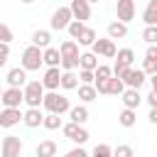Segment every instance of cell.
I'll use <instances>...</instances> for the list:
<instances>
[{"instance_id":"1","label":"cell","mask_w":157,"mask_h":157,"mask_svg":"<svg viewBox=\"0 0 157 157\" xmlns=\"http://www.w3.org/2000/svg\"><path fill=\"white\" fill-rule=\"evenodd\" d=\"M42 108H44L47 113H56V115H61V113H69V110H71V103H69L66 96H61V93H56V91H49V93L44 96Z\"/></svg>"},{"instance_id":"2","label":"cell","mask_w":157,"mask_h":157,"mask_svg":"<svg viewBox=\"0 0 157 157\" xmlns=\"http://www.w3.org/2000/svg\"><path fill=\"white\" fill-rule=\"evenodd\" d=\"M42 64H44V49L29 44V47L22 52V69H25V71H39Z\"/></svg>"},{"instance_id":"3","label":"cell","mask_w":157,"mask_h":157,"mask_svg":"<svg viewBox=\"0 0 157 157\" xmlns=\"http://www.w3.org/2000/svg\"><path fill=\"white\" fill-rule=\"evenodd\" d=\"M44 83L42 81H29L27 86H25V103L29 105V108H39L42 103H44Z\"/></svg>"},{"instance_id":"4","label":"cell","mask_w":157,"mask_h":157,"mask_svg":"<svg viewBox=\"0 0 157 157\" xmlns=\"http://www.w3.org/2000/svg\"><path fill=\"white\" fill-rule=\"evenodd\" d=\"M71 22H74V12H71V7H69V5L56 7V10L52 12V20H49L52 29H69V25H71Z\"/></svg>"},{"instance_id":"5","label":"cell","mask_w":157,"mask_h":157,"mask_svg":"<svg viewBox=\"0 0 157 157\" xmlns=\"http://www.w3.org/2000/svg\"><path fill=\"white\" fill-rule=\"evenodd\" d=\"M0 101H2L5 108H20V103L25 101V88H12V86H7V88L2 91V96H0Z\"/></svg>"},{"instance_id":"6","label":"cell","mask_w":157,"mask_h":157,"mask_svg":"<svg viewBox=\"0 0 157 157\" xmlns=\"http://www.w3.org/2000/svg\"><path fill=\"white\" fill-rule=\"evenodd\" d=\"M0 152H2V157H20L22 140L17 135H5L2 137V145H0Z\"/></svg>"},{"instance_id":"7","label":"cell","mask_w":157,"mask_h":157,"mask_svg":"<svg viewBox=\"0 0 157 157\" xmlns=\"http://www.w3.org/2000/svg\"><path fill=\"white\" fill-rule=\"evenodd\" d=\"M61 130H64V135H66L71 142H76V145H83V142L88 140V130H86L83 125H76V123H66Z\"/></svg>"},{"instance_id":"8","label":"cell","mask_w":157,"mask_h":157,"mask_svg":"<svg viewBox=\"0 0 157 157\" xmlns=\"http://www.w3.org/2000/svg\"><path fill=\"white\" fill-rule=\"evenodd\" d=\"M115 17L128 25L135 17V0H118L115 2Z\"/></svg>"},{"instance_id":"9","label":"cell","mask_w":157,"mask_h":157,"mask_svg":"<svg viewBox=\"0 0 157 157\" xmlns=\"http://www.w3.org/2000/svg\"><path fill=\"white\" fill-rule=\"evenodd\" d=\"M93 54L98 56H108V59H115L118 56V49H115V42L108 37V39H96V44H93Z\"/></svg>"},{"instance_id":"10","label":"cell","mask_w":157,"mask_h":157,"mask_svg":"<svg viewBox=\"0 0 157 157\" xmlns=\"http://www.w3.org/2000/svg\"><path fill=\"white\" fill-rule=\"evenodd\" d=\"M61 76H64V71H59V66L47 69V71H44V78H42L44 88H47V91H56V88L61 86Z\"/></svg>"},{"instance_id":"11","label":"cell","mask_w":157,"mask_h":157,"mask_svg":"<svg viewBox=\"0 0 157 157\" xmlns=\"http://www.w3.org/2000/svg\"><path fill=\"white\" fill-rule=\"evenodd\" d=\"M20 120H25V113H20V108H2L0 110V125L2 128H12Z\"/></svg>"},{"instance_id":"12","label":"cell","mask_w":157,"mask_h":157,"mask_svg":"<svg viewBox=\"0 0 157 157\" xmlns=\"http://www.w3.org/2000/svg\"><path fill=\"white\" fill-rule=\"evenodd\" d=\"M69 7L74 12V20H78V22H86L91 17V2L88 0H71Z\"/></svg>"},{"instance_id":"13","label":"cell","mask_w":157,"mask_h":157,"mask_svg":"<svg viewBox=\"0 0 157 157\" xmlns=\"http://www.w3.org/2000/svg\"><path fill=\"white\" fill-rule=\"evenodd\" d=\"M5 81H7V86H12V88H25V86L29 83L25 69H10L7 76H5Z\"/></svg>"},{"instance_id":"14","label":"cell","mask_w":157,"mask_h":157,"mask_svg":"<svg viewBox=\"0 0 157 157\" xmlns=\"http://www.w3.org/2000/svg\"><path fill=\"white\" fill-rule=\"evenodd\" d=\"M145 76H147V74H145L142 69H130V71H128V76H125L123 81H125V86H128V88H137V91H140V88H142V83H145Z\"/></svg>"},{"instance_id":"15","label":"cell","mask_w":157,"mask_h":157,"mask_svg":"<svg viewBox=\"0 0 157 157\" xmlns=\"http://www.w3.org/2000/svg\"><path fill=\"white\" fill-rule=\"evenodd\" d=\"M123 105L125 108H132V110H137L140 108V103H142V96H140V91L137 88H125V93H123Z\"/></svg>"},{"instance_id":"16","label":"cell","mask_w":157,"mask_h":157,"mask_svg":"<svg viewBox=\"0 0 157 157\" xmlns=\"http://www.w3.org/2000/svg\"><path fill=\"white\" fill-rule=\"evenodd\" d=\"M27 128H39V125H44V115H42V110L39 108H27L25 110V120H22Z\"/></svg>"},{"instance_id":"17","label":"cell","mask_w":157,"mask_h":157,"mask_svg":"<svg viewBox=\"0 0 157 157\" xmlns=\"http://www.w3.org/2000/svg\"><path fill=\"white\" fill-rule=\"evenodd\" d=\"M59 52H61V59H76V56H81V54H78V42H76V39L61 42Z\"/></svg>"},{"instance_id":"18","label":"cell","mask_w":157,"mask_h":157,"mask_svg":"<svg viewBox=\"0 0 157 157\" xmlns=\"http://www.w3.org/2000/svg\"><path fill=\"white\" fill-rule=\"evenodd\" d=\"M37 157H56V142L54 140H42L34 150Z\"/></svg>"},{"instance_id":"19","label":"cell","mask_w":157,"mask_h":157,"mask_svg":"<svg viewBox=\"0 0 157 157\" xmlns=\"http://www.w3.org/2000/svg\"><path fill=\"white\" fill-rule=\"evenodd\" d=\"M142 20L147 27H157V0H150L145 5V12H142Z\"/></svg>"},{"instance_id":"20","label":"cell","mask_w":157,"mask_h":157,"mask_svg":"<svg viewBox=\"0 0 157 157\" xmlns=\"http://www.w3.org/2000/svg\"><path fill=\"white\" fill-rule=\"evenodd\" d=\"M108 37H110V39H123V37H128V25L120 22V20L110 22V25H108Z\"/></svg>"},{"instance_id":"21","label":"cell","mask_w":157,"mask_h":157,"mask_svg":"<svg viewBox=\"0 0 157 157\" xmlns=\"http://www.w3.org/2000/svg\"><path fill=\"white\" fill-rule=\"evenodd\" d=\"M49 42H52L49 29H37V32H32V44H34V47H39V49H49Z\"/></svg>"},{"instance_id":"22","label":"cell","mask_w":157,"mask_h":157,"mask_svg":"<svg viewBox=\"0 0 157 157\" xmlns=\"http://www.w3.org/2000/svg\"><path fill=\"white\" fill-rule=\"evenodd\" d=\"M69 118H71V123L83 125V123L88 120V108H86V105H74V108L69 110Z\"/></svg>"},{"instance_id":"23","label":"cell","mask_w":157,"mask_h":157,"mask_svg":"<svg viewBox=\"0 0 157 157\" xmlns=\"http://www.w3.org/2000/svg\"><path fill=\"white\" fill-rule=\"evenodd\" d=\"M101 64H98V59H96V54L93 52H86V54H81V61H78V69H86V71H96Z\"/></svg>"},{"instance_id":"24","label":"cell","mask_w":157,"mask_h":157,"mask_svg":"<svg viewBox=\"0 0 157 157\" xmlns=\"http://www.w3.org/2000/svg\"><path fill=\"white\" fill-rule=\"evenodd\" d=\"M44 64H47L49 69H52V66H61V52L54 49V47L44 49Z\"/></svg>"},{"instance_id":"25","label":"cell","mask_w":157,"mask_h":157,"mask_svg":"<svg viewBox=\"0 0 157 157\" xmlns=\"http://www.w3.org/2000/svg\"><path fill=\"white\" fill-rule=\"evenodd\" d=\"M78 98L86 101V103H88V101H96V98H98L96 86H93V83H81V86H78Z\"/></svg>"},{"instance_id":"26","label":"cell","mask_w":157,"mask_h":157,"mask_svg":"<svg viewBox=\"0 0 157 157\" xmlns=\"http://www.w3.org/2000/svg\"><path fill=\"white\" fill-rule=\"evenodd\" d=\"M118 123H120L123 128H132V125L137 123V113H135L132 108H123V113L118 115Z\"/></svg>"},{"instance_id":"27","label":"cell","mask_w":157,"mask_h":157,"mask_svg":"<svg viewBox=\"0 0 157 157\" xmlns=\"http://www.w3.org/2000/svg\"><path fill=\"white\" fill-rule=\"evenodd\" d=\"M78 76L74 74V71H64V76H61V88H66V91H74V88H78Z\"/></svg>"},{"instance_id":"28","label":"cell","mask_w":157,"mask_h":157,"mask_svg":"<svg viewBox=\"0 0 157 157\" xmlns=\"http://www.w3.org/2000/svg\"><path fill=\"white\" fill-rule=\"evenodd\" d=\"M108 93H113V96H123V93H125V81L118 78V76H113V78L108 81Z\"/></svg>"},{"instance_id":"29","label":"cell","mask_w":157,"mask_h":157,"mask_svg":"<svg viewBox=\"0 0 157 157\" xmlns=\"http://www.w3.org/2000/svg\"><path fill=\"white\" fill-rule=\"evenodd\" d=\"M44 128H47V130H59V128H64V125H61V115L47 113V115H44Z\"/></svg>"},{"instance_id":"30","label":"cell","mask_w":157,"mask_h":157,"mask_svg":"<svg viewBox=\"0 0 157 157\" xmlns=\"http://www.w3.org/2000/svg\"><path fill=\"white\" fill-rule=\"evenodd\" d=\"M83 29H86V25H83V22H78V20H74V22L69 25V29H66V32H69V37H71V39H76V42H78V37L83 34Z\"/></svg>"},{"instance_id":"31","label":"cell","mask_w":157,"mask_h":157,"mask_svg":"<svg viewBox=\"0 0 157 157\" xmlns=\"http://www.w3.org/2000/svg\"><path fill=\"white\" fill-rule=\"evenodd\" d=\"M78 44H83V47H93V44H96V29L86 27V29H83V34L78 37Z\"/></svg>"},{"instance_id":"32","label":"cell","mask_w":157,"mask_h":157,"mask_svg":"<svg viewBox=\"0 0 157 157\" xmlns=\"http://www.w3.org/2000/svg\"><path fill=\"white\" fill-rule=\"evenodd\" d=\"M120 64H125V66H132V61H135V52L132 49H118V56H115Z\"/></svg>"},{"instance_id":"33","label":"cell","mask_w":157,"mask_h":157,"mask_svg":"<svg viewBox=\"0 0 157 157\" xmlns=\"http://www.w3.org/2000/svg\"><path fill=\"white\" fill-rule=\"evenodd\" d=\"M108 78H113V69L105 66V64H101L96 69V81H108Z\"/></svg>"},{"instance_id":"34","label":"cell","mask_w":157,"mask_h":157,"mask_svg":"<svg viewBox=\"0 0 157 157\" xmlns=\"http://www.w3.org/2000/svg\"><path fill=\"white\" fill-rule=\"evenodd\" d=\"M91 157H113V150H110L108 145H103V142H101V145H96V147H93Z\"/></svg>"},{"instance_id":"35","label":"cell","mask_w":157,"mask_h":157,"mask_svg":"<svg viewBox=\"0 0 157 157\" xmlns=\"http://www.w3.org/2000/svg\"><path fill=\"white\" fill-rule=\"evenodd\" d=\"M142 39L147 44H157V27H145L142 29Z\"/></svg>"},{"instance_id":"36","label":"cell","mask_w":157,"mask_h":157,"mask_svg":"<svg viewBox=\"0 0 157 157\" xmlns=\"http://www.w3.org/2000/svg\"><path fill=\"white\" fill-rule=\"evenodd\" d=\"M113 157H135V152H132L130 145H118V147L113 150Z\"/></svg>"},{"instance_id":"37","label":"cell","mask_w":157,"mask_h":157,"mask_svg":"<svg viewBox=\"0 0 157 157\" xmlns=\"http://www.w3.org/2000/svg\"><path fill=\"white\" fill-rule=\"evenodd\" d=\"M130 69H132V66H125V64H120V61H115V66H113V76H118V78H125Z\"/></svg>"},{"instance_id":"38","label":"cell","mask_w":157,"mask_h":157,"mask_svg":"<svg viewBox=\"0 0 157 157\" xmlns=\"http://www.w3.org/2000/svg\"><path fill=\"white\" fill-rule=\"evenodd\" d=\"M78 78H81V83H96V71L81 69V71H78Z\"/></svg>"},{"instance_id":"39","label":"cell","mask_w":157,"mask_h":157,"mask_svg":"<svg viewBox=\"0 0 157 157\" xmlns=\"http://www.w3.org/2000/svg\"><path fill=\"white\" fill-rule=\"evenodd\" d=\"M0 39H2V44H10L12 42V29L7 25H0Z\"/></svg>"},{"instance_id":"40","label":"cell","mask_w":157,"mask_h":157,"mask_svg":"<svg viewBox=\"0 0 157 157\" xmlns=\"http://www.w3.org/2000/svg\"><path fill=\"white\" fill-rule=\"evenodd\" d=\"M142 71H145V74H150V76H155V74H157V61H152V59H145V64H142Z\"/></svg>"},{"instance_id":"41","label":"cell","mask_w":157,"mask_h":157,"mask_svg":"<svg viewBox=\"0 0 157 157\" xmlns=\"http://www.w3.org/2000/svg\"><path fill=\"white\" fill-rule=\"evenodd\" d=\"M64 157H91V155H88L83 147H74V150H71V152H66Z\"/></svg>"},{"instance_id":"42","label":"cell","mask_w":157,"mask_h":157,"mask_svg":"<svg viewBox=\"0 0 157 157\" xmlns=\"http://www.w3.org/2000/svg\"><path fill=\"white\" fill-rule=\"evenodd\" d=\"M7 56H10V44H2V47H0V66H5Z\"/></svg>"},{"instance_id":"43","label":"cell","mask_w":157,"mask_h":157,"mask_svg":"<svg viewBox=\"0 0 157 157\" xmlns=\"http://www.w3.org/2000/svg\"><path fill=\"white\" fill-rule=\"evenodd\" d=\"M145 59H152V61H157V44H150V47H147V52H145Z\"/></svg>"},{"instance_id":"44","label":"cell","mask_w":157,"mask_h":157,"mask_svg":"<svg viewBox=\"0 0 157 157\" xmlns=\"http://www.w3.org/2000/svg\"><path fill=\"white\" fill-rule=\"evenodd\" d=\"M108 81H110V78H108ZM108 81H96V83H93L96 91H98V93H108Z\"/></svg>"},{"instance_id":"45","label":"cell","mask_w":157,"mask_h":157,"mask_svg":"<svg viewBox=\"0 0 157 157\" xmlns=\"http://www.w3.org/2000/svg\"><path fill=\"white\" fill-rule=\"evenodd\" d=\"M147 103H150V108H157V91H150V96H147Z\"/></svg>"},{"instance_id":"46","label":"cell","mask_w":157,"mask_h":157,"mask_svg":"<svg viewBox=\"0 0 157 157\" xmlns=\"http://www.w3.org/2000/svg\"><path fill=\"white\" fill-rule=\"evenodd\" d=\"M147 118H150L152 125H157V108H150V115H147Z\"/></svg>"},{"instance_id":"47","label":"cell","mask_w":157,"mask_h":157,"mask_svg":"<svg viewBox=\"0 0 157 157\" xmlns=\"http://www.w3.org/2000/svg\"><path fill=\"white\" fill-rule=\"evenodd\" d=\"M150 81H152V91H157V74H155V76H152Z\"/></svg>"},{"instance_id":"48","label":"cell","mask_w":157,"mask_h":157,"mask_svg":"<svg viewBox=\"0 0 157 157\" xmlns=\"http://www.w3.org/2000/svg\"><path fill=\"white\" fill-rule=\"evenodd\" d=\"M22 2H25V5H29V2H34V0H22Z\"/></svg>"},{"instance_id":"49","label":"cell","mask_w":157,"mask_h":157,"mask_svg":"<svg viewBox=\"0 0 157 157\" xmlns=\"http://www.w3.org/2000/svg\"><path fill=\"white\" fill-rule=\"evenodd\" d=\"M88 2H98V0H88Z\"/></svg>"},{"instance_id":"50","label":"cell","mask_w":157,"mask_h":157,"mask_svg":"<svg viewBox=\"0 0 157 157\" xmlns=\"http://www.w3.org/2000/svg\"><path fill=\"white\" fill-rule=\"evenodd\" d=\"M115 2H118V0H115Z\"/></svg>"}]
</instances>
